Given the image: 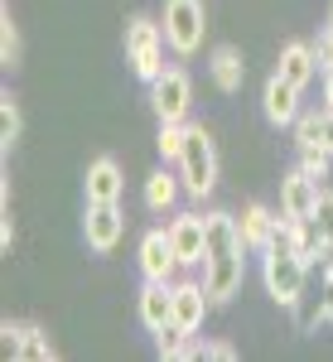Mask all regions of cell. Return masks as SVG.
I'll use <instances>...</instances> for the list:
<instances>
[{"label":"cell","mask_w":333,"mask_h":362,"mask_svg":"<svg viewBox=\"0 0 333 362\" xmlns=\"http://www.w3.org/2000/svg\"><path fill=\"white\" fill-rule=\"evenodd\" d=\"M179 179H184V194L189 198H208L218 189V150H213V136H208L203 126H189V131H184Z\"/></svg>","instance_id":"obj_1"},{"label":"cell","mask_w":333,"mask_h":362,"mask_svg":"<svg viewBox=\"0 0 333 362\" xmlns=\"http://www.w3.org/2000/svg\"><path fill=\"white\" fill-rule=\"evenodd\" d=\"M261 285H266V295L285 309L295 305V295L309 285V266L290 251V242H276V247L261 251Z\"/></svg>","instance_id":"obj_2"},{"label":"cell","mask_w":333,"mask_h":362,"mask_svg":"<svg viewBox=\"0 0 333 362\" xmlns=\"http://www.w3.org/2000/svg\"><path fill=\"white\" fill-rule=\"evenodd\" d=\"M165 25H155L150 15H131L126 20V58L136 68L140 83H155L165 73Z\"/></svg>","instance_id":"obj_3"},{"label":"cell","mask_w":333,"mask_h":362,"mask_svg":"<svg viewBox=\"0 0 333 362\" xmlns=\"http://www.w3.org/2000/svg\"><path fill=\"white\" fill-rule=\"evenodd\" d=\"M165 44L169 54L179 58H194L203 49V34H208V15H203V0H165Z\"/></svg>","instance_id":"obj_4"},{"label":"cell","mask_w":333,"mask_h":362,"mask_svg":"<svg viewBox=\"0 0 333 362\" xmlns=\"http://www.w3.org/2000/svg\"><path fill=\"white\" fill-rule=\"evenodd\" d=\"M150 112L160 121H189V112H194V83H189L184 68H165L150 83Z\"/></svg>","instance_id":"obj_5"},{"label":"cell","mask_w":333,"mask_h":362,"mask_svg":"<svg viewBox=\"0 0 333 362\" xmlns=\"http://www.w3.org/2000/svg\"><path fill=\"white\" fill-rule=\"evenodd\" d=\"M285 213H271L266 203H247L242 213H237V237H242V247L247 251H261L266 247H276V242H285Z\"/></svg>","instance_id":"obj_6"},{"label":"cell","mask_w":333,"mask_h":362,"mask_svg":"<svg viewBox=\"0 0 333 362\" xmlns=\"http://www.w3.org/2000/svg\"><path fill=\"white\" fill-rule=\"evenodd\" d=\"M247 280V251H218L203 261V290L213 305H227Z\"/></svg>","instance_id":"obj_7"},{"label":"cell","mask_w":333,"mask_h":362,"mask_svg":"<svg viewBox=\"0 0 333 362\" xmlns=\"http://www.w3.org/2000/svg\"><path fill=\"white\" fill-rule=\"evenodd\" d=\"M169 242H174V256H179L184 271H203V261H208V223H203V213H179L169 223Z\"/></svg>","instance_id":"obj_8"},{"label":"cell","mask_w":333,"mask_h":362,"mask_svg":"<svg viewBox=\"0 0 333 362\" xmlns=\"http://www.w3.org/2000/svg\"><path fill=\"white\" fill-rule=\"evenodd\" d=\"M140 276L145 280H179V256H174V242H169V227H150L140 237Z\"/></svg>","instance_id":"obj_9"},{"label":"cell","mask_w":333,"mask_h":362,"mask_svg":"<svg viewBox=\"0 0 333 362\" xmlns=\"http://www.w3.org/2000/svg\"><path fill=\"white\" fill-rule=\"evenodd\" d=\"M121 232H126V213H121V203H87L83 237H87V247L97 251V256H107V251L121 242Z\"/></svg>","instance_id":"obj_10"},{"label":"cell","mask_w":333,"mask_h":362,"mask_svg":"<svg viewBox=\"0 0 333 362\" xmlns=\"http://www.w3.org/2000/svg\"><path fill=\"white\" fill-rule=\"evenodd\" d=\"M169 290H174V329H184V334H194L203 329V319H208V290H203V280H169Z\"/></svg>","instance_id":"obj_11"},{"label":"cell","mask_w":333,"mask_h":362,"mask_svg":"<svg viewBox=\"0 0 333 362\" xmlns=\"http://www.w3.org/2000/svg\"><path fill=\"white\" fill-rule=\"evenodd\" d=\"M136 314H140V324H145L155 338L165 334L169 324H174V290H169V280H145V285H140Z\"/></svg>","instance_id":"obj_12"},{"label":"cell","mask_w":333,"mask_h":362,"mask_svg":"<svg viewBox=\"0 0 333 362\" xmlns=\"http://www.w3.org/2000/svg\"><path fill=\"white\" fill-rule=\"evenodd\" d=\"M0 334H5V348H10V358L54 362V343H49V334H44L39 324H15V319H5V324H0Z\"/></svg>","instance_id":"obj_13"},{"label":"cell","mask_w":333,"mask_h":362,"mask_svg":"<svg viewBox=\"0 0 333 362\" xmlns=\"http://www.w3.org/2000/svg\"><path fill=\"white\" fill-rule=\"evenodd\" d=\"M83 194H87V203H121V194H126V174H121V165H116L111 155H97V160L87 165Z\"/></svg>","instance_id":"obj_14"},{"label":"cell","mask_w":333,"mask_h":362,"mask_svg":"<svg viewBox=\"0 0 333 362\" xmlns=\"http://www.w3.org/2000/svg\"><path fill=\"white\" fill-rule=\"evenodd\" d=\"M314 203H319V179H309L305 169L295 165L280 179V213L285 218H314Z\"/></svg>","instance_id":"obj_15"},{"label":"cell","mask_w":333,"mask_h":362,"mask_svg":"<svg viewBox=\"0 0 333 362\" xmlns=\"http://www.w3.org/2000/svg\"><path fill=\"white\" fill-rule=\"evenodd\" d=\"M261 112H266L271 126H295L300 121V87L285 83L280 73H271V83L261 92Z\"/></svg>","instance_id":"obj_16"},{"label":"cell","mask_w":333,"mask_h":362,"mask_svg":"<svg viewBox=\"0 0 333 362\" xmlns=\"http://www.w3.org/2000/svg\"><path fill=\"white\" fill-rule=\"evenodd\" d=\"M285 83H295L300 92H305L309 83H314V73H319V54H314V44H305V39H295V44H285L280 49V68H276Z\"/></svg>","instance_id":"obj_17"},{"label":"cell","mask_w":333,"mask_h":362,"mask_svg":"<svg viewBox=\"0 0 333 362\" xmlns=\"http://www.w3.org/2000/svg\"><path fill=\"white\" fill-rule=\"evenodd\" d=\"M290 319H295V334H319V324H329V305H324V276L319 285H305L290 305Z\"/></svg>","instance_id":"obj_18"},{"label":"cell","mask_w":333,"mask_h":362,"mask_svg":"<svg viewBox=\"0 0 333 362\" xmlns=\"http://www.w3.org/2000/svg\"><path fill=\"white\" fill-rule=\"evenodd\" d=\"M285 242H290V251L305 261L309 271L324 261V232L314 227V218H290V223H285Z\"/></svg>","instance_id":"obj_19"},{"label":"cell","mask_w":333,"mask_h":362,"mask_svg":"<svg viewBox=\"0 0 333 362\" xmlns=\"http://www.w3.org/2000/svg\"><path fill=\"white\" fill-rule=\"evenodd\" d=\"M179 194H184V179H179V174H169V169H155V174L145 179V208H150L155 218L174 213Z\"/></svg>","instance_id":"obj_20"},{"label":"cell","mask_w":333,"mask_h":362,"mask_svg":"<svg viewBox=\"0 0 333 362\" xmlns=\"http://www.w3.org/2000/svg\"><path fill=\"white\" fill-rule=\"evenodd\" d=\"M208 73H213L218 92H237L242 78H247V63H242V54H237L232 44H222V49H213V58H208Z\"/></svg>","instance_id":"obj_21"},{"label":"cell","mask_w":333,"mask_h":362,"mask_svg":"<svg viewBox=\"0 0 333 362\" xmlns=\"http://www.w3.org/2000/svg\"><path fill=\"white\" fill-rule=\"evenodd\" d=\"M20 25L10 15V5H0V68H20Z\"/></svg>","instance_id":"obj_22"},{"label":"cell","mask_w":333,"mask_h":362,"mask_svg":"<svg viewBox=\"0 0 333 362\" xmlns=\"http://www.w3.org/2000/svg\"><path fill=\"white\" fill-rule=\"evenodd\" d=\"M20 131H25V116H20V102H15V97L5 92V97H0V150H5V155H10V150L20 145Z\"/></svg>","instance_id":"obj_23"},{"label":"cell","mask_w":333,"mask_h":362,"mask_svg":"<svg viewBox=\"0 0 333 362\" xmlns=\"http://www.w3.org/2000/svg\"><path fill=\"white\" fill-rule=\"evenodd\" d=\"M184 131H189V121H160V155H165L169 165H179V155H184Z\"/></svg>","instance_id":"obj_24"},{"label":"cell","mask_w":333,"mask_h":362,"mask_svg":"<svg viewBox=\"0 0 333 362\" xmlns=\"http://www.w3.org/2000/svg\"><path fill=\"white\" fill-rule=\"evenodd\" d=\"M194 358H208V362H232L237 348L222 343V338H194Z\"/></svg>","instance_id":"obj_25"},{"label":"cell","mask_w":333,"mask_h":362,"mask_svg":"<svg viewBox=\"0 0 333 362\" xmlns=\"http://www.w3.org/2000/svg\"><path fill=\"white\" fill-rule=\"evenodd\" d=\"M300 169H305L309 179H319V184H324V179H329V169H333V155H329V150H300Z\"/></svg>","instance_id":"obj_26"},{"label":"cell","mask_w":333,"mask_h":362,"mask_svg":"<svg viewBox=\"0 0 333 362\" xmlns=\"http://www.w3.org/2000/svg\"><path fill=\"white\" fill-rule=\"evenodd\" d=\"M314 227L324 232V242L333 237V194H329V189H319V203H314Z\"/></svg>","instance_id":"obj_27"},{"label":"cell","mask_w":333,"mask_h":362,"mask_svg":"<svg viewBox=\"0 0 333 362\" xmlns=\"http://www.w3.org/2000/svg\"><path fill=\"white\" fill-rule=\"evenodd\" d=\"M324 305H329V324H333V271H324Z\"/></svg>","instance_id":"obj_28"},{"label":"cell","mask_w":333,"mask_h":362,"mask_svg":"<svg viewBox=\"0 0 333 362\" xmlns=\"http://www.w3.org/2000/svg\"><path fill=\"white\" fill-rule=\"evenodd\" d=\"M319 271H333V237L324 242V261H319Z\"/></svg>","instance_id":"obj_29"},{"label":"cell","mask_w":333,"mask_h":362,"mask_svg":"<svg viewBox=\"0 0 333 362\" xmlns=\"http://www.w3.org/2000/svg\"><path fill=\"white\" fill-rule=\"evenodd\" d=\"M324 29H333V5H329V20H324Z\"/></svg>","instance_id":"obj_30"}]
</instances>
